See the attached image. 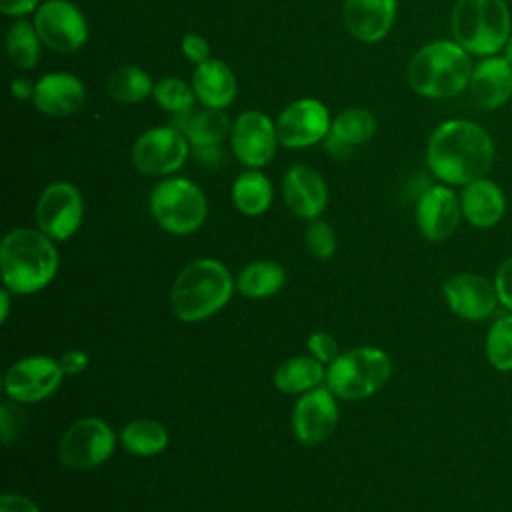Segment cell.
Returning a JSON list of instances; mask_svg holds the SVG:
<instances>
[{
  "label": "cell",
  "mask_w": 512,
  "mask_h": 512,
  "mask_svg": "<svg viewBox=\"0 0 512 512\" xmlns=\"http://www.w3.org/2000/svg\"><path fill=\"white\" fill-rule=\"evenodd\" d=\"M36 224L54 242L70 240L82 226L84 200L72 182L56 180L48 184L36 202Z\"/></svg>",
  "instance_id": "30bf717a"
},
{
  "label": "cell",
  "mask_w": 512,
  "mask_h": 512,
  "mask_svg": "<svg viewBox=\"0 0 512 512\" xmlns=\"http://www.w3.org/2000/svg\"><path fill=\"white\" fill-rule=\"evenodd\" d=\"M276 122L260 110H246L234 122L230 130V146L240 164L260 170L272 162L278 148Z\"/></svg>",
  "instance_id": "4fadbf2b"
},
{
  "label": "cell",
  "mask_w": 512,
  "mask_h": 512,
  "mask_svg": "<svg viewBox=\"0 0 512 512\" xmlns=\"http://www.w3.org/2000/svg\"><path fill=\"white\" fill-rule=\"evenodd\" d=\"M494 158V140L488 130L466 118L438 124L426 144L428 170L448 186H466L486 178Z\"/></svg>",
  "instance_id": "6da1fadb"
},
{
  "label": "cell",
  "mask_w": 512,
  "mask_h": 512,
  "mask_svg": "<svg viewBox=\"0 0 512 512\" xmlns=\"http://www.w3.org/2000/svg\"><path fill=\"white\" fill-rule=\"evenodd\" d=\"M274 386L284 394H304L326 382V364L312 358L310 354H298L284 360L274 376Z\"/></svg>",
  "instance_id": "d4e9b609"
},
{
  "label": "cell",
  "mask_w": 512,
  "mask_h": 512,
  "mask_svg": "<svg viewBox=\"0 0 512 512\" xmlns=\"http://www.w3.org/2000/svg\"><path fill=\"white\" fill-rule=\"evenodd\" d=\"M116 444V432L106 420L86 416L66 428L58 442V458L66 468L86 472L108 462Z\"/></svg>",
  "instance_id": "ba28073f"
},
{
  "label": "cell",
  "mask_w": 512,
  "mask_h": 512,
  "mask_svg": "<svg viewBox=\"0 0 512 512\" xmlns=\"http://www.w3.org/2000/svg\"><path fill=\"white\" fill-rule=\"evenodd\" d=\"M502 56L512 64V34L508 36V40H506V44L502 48Z\"/></svg>",
  "instance_id": "ee69618b"
},
{
  "label": "cell",
  "mask_w": 512,
  "mask_h": 512,
  "mask_svg": "<svg viewBox=\"0 0 512 512\" xmlns=\"http://www.w3.org/2000/svg\"><path fill=\"white\" fill-rule=\"evenodd\" d=\"M32 22L42 44L54 52L72 54L88 42L86 16L70 0H42Z\"/></svg>",
  "instance_id": "7c38bea8"
},
{
  "label": "cell",
  "mask_w": 512,
  "mask_h": 512,
  "mask_svg": "<svg viewBox=\"0 0 512 512\" xmlns=\"http://www.w3.org/2000/svg\"><path fill=\"white\" fill-rule=\"evenodd\" d=\"M0 512H40L36 502L24 494L4 492L0 496Z\"/></svg>",
  "instance_id": "f35d334b"
},
{
  "label": "cell",
  "mask_w": 512,
  "mask_h": 512,
  "mask_svg": "<svg viewBox=\"0 0 512 512\" xmlns=\"http://www.w3.org/2000/svg\"><path fill=\"white\" fill-rule=\"evenodd\" d=\"M58 264L54 240L40 230L14 228L2 238V282L14 296H30L50 286L58 274Z\"/></svg>",
  "instance_id": "7a4b0ae2"
},
{
  "label": "cell",
  "mask_w": 512,
  "mask_h": 512,
  "mask_svg": "<svg viewBox=\"0 0 512 512\" xmlns=\"http://www.w3.org/2000/svg\"><path fill=\"white\" fill-rule=\"evenodd\" d=\"M304 242H306L308 252L318 260H328L336 252L334 228L320 218L310 220V224L306 226V232H304Z\"/></svg>",
  "instance_id": "836d02e7"
},
{
  "label": "cell",
  "mask_w": 512,
  "mask_h": 512,
  "mask_svg": "<svg viewBox=\"0 0 512 512\" xmlns=\"http://www.w3.org/2000/svg\"><path fill=\"white\" fill-rule=\"evenodd\" d=\"M58 362H60L62 372H64L66 376H78V374H82V372L88 368L90 356H88L86 350L70 348V350H66V352L58 358Z\"/></svg>",
  "instance_id": "74e56055"
},
{
  "label": "cell",
  "mask_w": 512,
  "mask_h": 512,
  "mask_svg": "<svg viewBox=\"0 0 512 512\" xmlns=\"http://www.w3.org/2000/svg\"><path fill=\"white\" fill-rule=\"evenodd\" d=\"M12 292L10 290H2L0 292V322L4 324L8 320V314H10V300H12Z\"/></svg>",
  "instance_id": "7bdbcfd3"
},
{
  "label": "cell",
  "mask_w": 512,
  "mask_h": 512,
  "mask_svg": "<svg viewBox=\"0 0 512 512\" xmlns=\"http://www.w3.org/2000/svg\"><path fill=\"white\" fill-rule=\"evenodd\" d=\"M494 286H496V294L500 304L512 312V256L506 258L494 276Z\"/></svg>",
  "instance_id": "8d00e7d4"
},
{
  "label": "cell",
  "mask_w": 512,
  "mask_h": 512,
  "mask_svg": "<svg viewBox=\"0 0 512 512\" xmlns=\"http://www.w3.org/2000/svg\"><path fill=\"white\" fill-rule=\"evenodd\" d=\"M150 214L164 232L188 236L206 222L208 200L192 180L166 176L150 192Z\"/></svg>",
  "instance_id": "52a82bcc"
},
{
  "label": "cell",
  "mask_w": 512,
  "mask_h": 512,
  "mask_svg": "<svg viewBox=\"0 0 512 512\" xmlns=\"http://www.w3.org/2000/svg\"><path fill=\"white\" fill-rule=\"evenodd\" d=\"M338 398L326 388V384L298 396L290 424L294 438L304 446H318L326 442L338 424Z\"/></svg>",
  "instance_id": "9a60e30c"
},
{
  "label": "cell",
  "mask_w": 512,
  "mask_h": 512,
  "mask_svg": "<svg viewBox=\"0 0 512 512\" xmlns=\"http://www.w3.org/2000/svg\"><path fill=\"white\" fill-rule=\"evenodd\" d=\"M392 360L376 346H358L340 352L326 366V388L340 400L374 396L390 378Z\"/></svg>",
  "instance_id": "8992f818"
},
{
  "label": "cell",
  "mask_w": 512,
  "mask_h": 512,
  "mask_svg": "<svg viewBox=\"0 0 512 512\" xmlns=\"http://www.w3.org/2000/svg\"><path fill=\"white\" fill-rule=\"evenodd\" d=\"M472 68L470 54L454 38H440L416 50L408 62L406 78L418 96L444 100L468 88Z\"/></svg>",
  "instance_id": "277c9868"
},
{
  "label": "cell",
  "mask_w": 512,
  "mask_h": 512,
  "mask_svg": "<svg viewBox=\"0 0 512 512\" xmlns=\"http://www.w3.org/2000/svg\"><path fill=\"white\" fill-rule=\"evenodd\" d=\"M192 88L196 100L204 108L224 110L228 108L238 92V82L232 68L218 58H208L196 64L192 72Z\"/></svg>",
  "instance_id": "7402d4cb"
},
{
  "label": "cell",
  "mask_w": 512,
  "mask_h": 512,
  "mask_svg": "<svg viewBox=\"0 0 512 512\" xmlns=\"http://www.w3.org/2000/svg\"><path fill=\"white\" fill-rule=\"evenodd\" d=\"M42 40L34 22L16 18L6 34V54L12 66L20 70H32L42 56Z\"/></svg>",
  "instance_id": "f546056e"
},
{
  "label": "cell",
  "mask_w": 512,
  "mask_h": 512,
  "mask_svg": "<svg viewBox=\"0 0 512 512\" xmlns=\"http://www.w3.org/2000/svg\"><path fill=\"white\" fill-rule=\"evenodd\" d=\"M230 198L240 214L254 218L268 212L274 200V188L264 172L248 168L232 182Z\"/></svg>",
  "instance_id": "4316f807"
},
{
  "label": "cell",
  "mask_w": 512,
  "mask_h": 512,
  "mask_svg": "<svg viewBox=\"0 0 512 512\" xmlns=\"http://www.w3.org/2000/svg\"><path fill=\"white\" fill-rule=\"evenodd\" d=\"M414 218L426 240L442 242L450 238L460 224V196H456L448 184H432L418 196Z\"/></svg>",
  "instance_id": "2e32d148"
},
{
  "label": "cell",
  "mask_w": 512,
  "mask_h": 512,
  "mask_svg": "<svg viewBox=\"0 0 512 512\" xmlns=\"http://www.w3.org/2000/svg\"><path fill=\"white\" fill-rule=\"evenodd\" d=\"M152 98L162 110L180 116V114H186L192 110L196 94H194L192 82H186L176 76H166V78L154 82Z\"/></svg>",
  "instance_id": "1f68e13d"
},
{
  "label": "cell",
  "mask_w": 512,
  "mask_h": 512,
  "mask_svg": "<svg viewBox=\"0 0 512 512\" xmlns=\"http://www.w3.org/2000/svg\"><path fill=\"white\" fill-rule=\"evenodd\" d=\"M120 446L138 458H152L166 450L170 436L164 424L152 418H136L128 422L118 436Z\"/></svg>",
  "instance_id": "f1b7e54d"
},
{
  "label": "cell",
  "mask_w": 512,
  "mask_h": 512,
  "mask_svg": "<svg viewBox=\"0 0 512 512\" xmlns=\"http://www.w3.org/2000/svg\"><path fill=\"white\" fill-rule=\"evenodd\" d=\"M180 48H182V54L186 60H190L192 64H202L204 60L212 58L210 56V44L204 36L196 34V32H188L182 36V42H180Z\"/></svg>",
  "instance_id": "d590c367"
},
{
  "label": "cell",
  "mask_w": 512,
  "mask_h": 512,
  "mask_svg": "<svg viewBox=\"0 0 512 512\" xmlns=\"http://www.w3.org/2000/svg\"><path fill=\"white\" fill-rule=\"evenodd\" d=\"M42 0H0V12L10 18H24L38 10Z\"/></svg>",
  "instance_id": "ab89813d"
},
{
  "label": "cell",
  "mask_w": 512,
  "mask_h": 512,
  "mask_svg": "<svg viewBox=\"0 0 512 512\" xmlns=\"http://www.w3.org/2000/svg\"><path fill=\"white\" fill-rule=\"evenodd\" d=\"M10 92L16 100H32V94H34V84L28 80V78H16L12 80L10 84Z\"/></svg>",
  "instance_id": "b9f144b4"
},
{
  "label": "cell",
  "mask_w": 512,
  "mask_h": 512,
  "mask_svg": "<svg viewBox=\"0 0 512 512\" xmlns=\"http://www.w3.org/2000/svg\"><path fill=\"white\" fill-rule=\"evenodd\" d=\"M306 350L312 358L320 360L326 366L340 354L336 338L330 332H324V330H314V332L308 334Z\"/></svg>",
  "instance_id": "e575fe53"
},
{
  "label": "cell",
  "mask_w": 512,
  "mask_h": 512,
  "mask_svg": "<svg viewBox=\"0 0 512 512\" xmlns=\"http://www.w3.org/2000/svg\"><path fill=\"white\" fill-rule=\"evenodd\" d=\"M62 366L56 358L46 354H32L8 366L2 386L14 404H34L52 396L62 380Z\"/></svg>",
  "instance_id": "8fae6325"
},
{
  "label": "cell",
  "mask_w": 512,
  "mask_h": 512,
  "mask_svg": "<svg viewBox=\"0 0 512 512\" xmlns=\"http://www.w3.org/2000/svg\"><path fill=\"white\" fill-rule=\"evenodd\" d=\"M152 90L154 82L150 74L132 64L118 66L106 82L108 96L120 104H138L152 96Z\"/></svg>",
  "instance_id": "4dcf8cb0"
},
{
  "label": "cell",
  "mask_w": 512,
  "mask_h": 512,
  "mask_svg": "<svg viewBox=\"0 0 512 512\" xmlns=\"http://www.w3.org/2000/svg\"><path fill=\"white\" fill-rule=\"evenodd\" d=\"M190 146L194 148H206V146H218L226 136H230L232 122L224 110L216 108H204L200 112H186L180 114L176 124Z\"/></svg>",
  "instance_id": "484cf974"
},
{
  "label": "cell",
  "mask_w": 512,
  "mask_h": 512,
  "mask_svg": "<svg viewBox=\"0 0 512 512\" xmlns=\"http://www.w3.org/2000/svg\"><path fill=\"white\" fill-rule=\"evenodd\" d=\"M468 90L480 108L504 106L512 98V64L498 54L482 58L472 68Z\"/></svg>",
  "instance_id": "ffe728a7"
},
{
  "label": "cell",
  "mask_w": 512,
  "mask_h": 512,
  "mask_svg": "<svg viewBox=\"0 0 512 512\" xmlns=\"http://www.w3.org/2000/svg\"><path fill=\"white\" fill-rule=\"evenodd\" d=\"M376 132V118L366 108H346L332 118L330 132L324 138L326 150L336 156L344 158L352 152L354 146L368 142Z\"/></svg>",
  "instance_id": "cb8c5ba5"
},
{
  "label": "cell",
  "mask_w": 512,
  "mask_h": 512,
  "mask_svg": "<svg viewBox=\"0 0 512 512\" xmlns=\"http://www.w3.org/2000/svg\"><path fill=\"white\" fill-rule=\"evenodd\" d=\"M20 418V410L16 406L4 404L0 410V432H2V444H10L12 438L16 436V428L14 422H18Z\"/></svg>",
  "instance_id": "60d3db41"
},
{
  "label": "cell",
  "mask_w": 512,
  "mask_h": 512,
  "mask_svg": "<svg viewBox=\"0 0 512 512\" xmlns=\"http://www.w3.org/2000/svg\"><path fill=\"white\" fill-rule=\"evenodd\" d=\"M188 154L190 142L174 124L148 128L132 144V164L144 176H172L184 166Z\"/></svg>",
  "instance_id": "9c48e42d"
},
{
  "label": "cell",
  "mask_w": 512,
  "mask_h": 512,
  "mask_svg": "<svg viewBox=\"0 0 512 512\" xmlns=\"http://www.w3.org/2000/svg\"><path fill=\"white\" fill-rule=\"evenodd\" d=\"M396 18V0H344V24L348 32L374 44L386 38Z\"/></svg>",
  "instance_id": "44dd1931"
},
{
  "label": "cell",
  "mask_w": 512,
  "mask_h": 512,
  "mask_svg": "<svg viewBox=\"0 0 512 512\" xmlns=\"http://www.w3.org/2000/svg\"><path fill=\"white\" fill-rule=\"evenodd\" d=\"M330 110L318 98H300L290 102L276 120L278 140L286 148H310L330 132Z\"/></svg>",
  "instance_id": "5bb4252c"
},
{
  "label": "cell",
  "mask_w": 512,
  "mask_h": 512,
  "mask_svg": "<svg viewBox=\"0 0 512 512\" xmlns=\"http://www.w3.org/2000/svg\"><path fill=\"white\" fill-rule=\"evenodd\" d=\"M236 280L216 258L186 264L170 288V306L182 322H202L218 314L232 298Z\"/></svg>",
  "instance_id": "3957f363"
},
{
  "label": "cell",
  "mask_w": 512,
  "mask_h": 512,
  "mask_svg": "<svg viewBox=\"0 0 512 512\" xmlns=\"http://www.w3.org/2000/svg\"><path fill=\"white\" fill-rule=\"evenodd\" d=\"M282 196L294 216L310 222L328 206V184L312 166L296 164L282 178Z\"/></svg>",
  "instance_id": "ac0fdd59"
},
{
  "label": "cell",
  "mask_w": 512,
  "mask_h": 512,
  "mask_svg": "<svg viewBox=\"0 0 512 512\" xmlns=\"http://www.w3.org/2000/svg\"><path fill=\"white\" fill-rule=\"evenodd\" d=\"M486 356L498 372L512 370V314L496 318L486 334Z\"/></svg>",
  "instance_id": "d6a6232c"
},
{
  "label": "cell",
  "mask_w": 512,
  "mask_h": 512,
  "mask_svg": "<svg viewBox=\"0 0 512 512\" xmlns=\"http://www.w3.org/2000/svg\"><path fill=\"white\" fill-rule=\"evenodd\" d=\"M86 100L82 80L72 72H48L34 84L32 102L38 112L50 118L76 114Z\"/></svg>",
  "instance_id": "d6986e66"
},
{
  "label": "cell",
  "mask_w": 512,
  "mask_h": 512,
  "mask_svg": "<svg viewBox=\"0 0 512 512\" xmlns=\"http://www.w3.org/2000/svg\"><path fill=\"white\" fill-rule=\"evenodd\" d=\"M460 208L462 218L474 228H492L506 212V196L496 182L480 178L462 186Z\"/></svg>",
  "instance_id": "603a6c76"
},
{
  "label": "cell",
  "mask_w": 512,
  "mask_h": 512,
  "mask_svg": "<svg viewBox=\"0 0 512 512\" xmlns=\"http://www.w3.org/2000/svg\"><path fill=\"white\" fill-rule=\"evenodd\" d=\"M286 284V270L276 260H254L246 264L238 278L236 290L250 300H266L276 296Z\"/></svg>",
  "instance_id": "83f0119b"
},
{
  "label": "cell",
  "mask_w": 512,
  "mask_h": 512,
  "mask_svg": "<svg viewBox=\"0 0 512 512\" xmlns=\"http://www.w3.org/2000/svg\"><path fill=\"white\" fill-rule=\"evenodd\" d=\"M450 30L470 56H494L512 34V14L506 0H456Z\"/></svg>",
  "instance_id": "5b68a950"
},
{
  "label": "cell",
  "mask_w": 512,
  "mask_h": 512,
  "mask_svg": "<svg viewBox=\"0 0 512 512\" xmlns=\"http://www.w3.org/2000/svg\"><path fill=\"white\" fill-rule=\"evenodd\" d=\"M442 296L458 318L470 322L490 318L500 302L494 282L470 272L450 276L442 284Z\"/></svg>",
  "instance_id": "e0dca14e"
}]
</instances>
